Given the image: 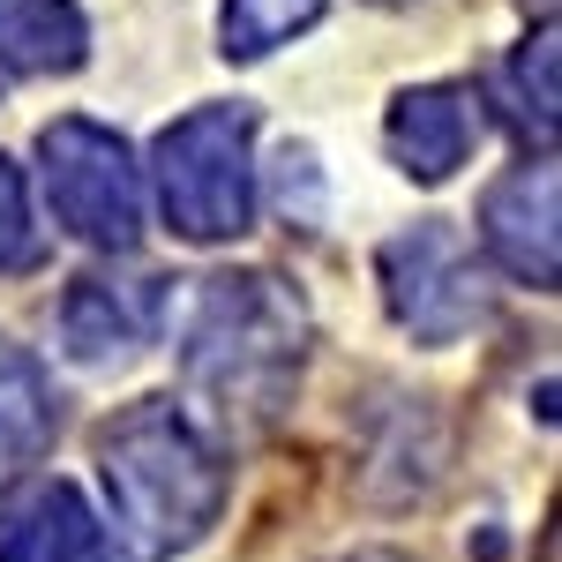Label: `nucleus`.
Returning <instances> with one entry per match:
<instances>
[{
  "label": "nucleus",
  "mask_w": 562,
  "mask_h": 562,
  "mask_svg": "<svg viewBox=\"0 0 562 562\" xmlns=\"http://www.w3.org/2000/svg\"><path fill=\"white\" fill-rule=\"evenodd\" d=\"M307 360V307L270 270H217L195 285L180 323V375L233 428H262L285 413Z\"/></svg>",
  "instance_id": "f257e3e1"
},
{
  "label": "nucleus",
  "mask_w": 562,
  "mask_h": 562,
  "mask_svg": "<svg viewBox=\"0 0 562 562\" xmlns=\"http://www.w3.org/2000/svg\"><path fill=\"white\" fill-rule=\"evenodd\" d=\"M38 225H31V195H23V173L0 158V278L8 270H31L38 262Z\"/></svg>",
  "instance_id": "4468645a"
},
{
  "label": "nucleus",
  "mask_w": 562,
  "mask_h": 562,
  "mask_svg": "<svg viewBox=\"0 0 562 562\" xmlns=\"http://www.w3.org/2000/svg\"><path fill=\"white\" fill-rule=\"evenodd\" d=\"M256 113L233 105H195L150 150V180H158V211L180 240H240L256 225Z\"/></svg>",
  "instance_id": "7ed1b4c3"
},
{
  "label": "nucleus",
  "mask_w": 562,
  "mask_h": 562,
  "mask_svg": "<svg viewBox=\"0 0 562 562\" xmlns=\"http://www.w3.org/2000/svg\"><path fill=\"white\" fill-rule=\"evenodd\" d=\"M53 442V383L23 346L0 338V480L38 465Z\"/></svg>",
  "instance_id": "9b49d317"
},
{
  "label": "nucleus",
  "mask_w": 562,
  "mask_h": 562,
  "mask_svg": "<svg viewBox=\"0 0 562 562\" xmlns=\"http://www.w3.org/2000/svg\"><path fill=\"white\" fill-rule=\"evenodd\" d=\"M330 562H405L397 548H352V555H330Z\"/></svg>",
  "instance_id": "2eb2a0df"
},
{
  "label": "nucleus",
  "mask_w": 562,
  "mask_h": 562,
  "mask_svg": "<svg viewBox=\"0 0 562 562\" xmlns=\"http://www.w3.org/2000/svg\"><path fill=\"white\" fill-rule=\"evenodd\" d=\"M480 135V98L465 83H413L390 98L383 143L413 180H450Z\"/></svg>",
  "instance_id": "6e6552de"
},
{
  "label": "nucleus",
  "mask_w": 562,
  "mask_h": 562,
  "mask_svg": "<svg viewBox=\"0 0 562 562\" xmlns=\"http://www.w3.org/2000/svg\"><path fill=\"white\" fill-rule=\"evenodd\" d=\"M0 562H105V525L68 480H31L0 503Z\"/></svg>",
  "instance_id": "1a4fd4ad"
},
{
  "label": "nucleus",
  "mask_w": 562,
  "mask_h": 562,
  "mask_svg": "<svg viewBox=\"0 0 562 562\" xmlns=\"http://www.w3.org/2000/svg\"><path fill=\"white\" fill-rule=\"evenodd\" d=\"M38 180L45 211L90 248H135L143 233V166L113 128L98 121H53L38 135Z\"/></svg>",
  "instance_id": "20e7f679"
},
{
  "label": "nucleus",
  "mask_w": 562,
  "mask_h": 562,
  "mask_svg": "<svg viewBox=\"0 0 562 562\" xmlns=\"http://www.w3.org/2000/svg\"><path fill=\"white\" fill-rule=\"evenodd\" d=\"M315 23H323V0H225L217 38H225V60H262Z\"/></svg>",
  "instance_id": "f8f14e48"
},
{
  "label": "nucleus",
  "mask_w": 562,
  "mask_h": 562,
  "mask_svg": "<svg viewBox=\"0 0 562 562\" xmlns=\"http://www.w3.org/2000/svg\"><path fill=\"white\" fill-rule=\"evenodd\" d=\"M90 53V23L76 0H0V60L15 76H68Z\"/></svg>",
  "instance_id": "9d476101"
},
{
  "label": "nucleus",
  "mask_w": 562,
  "mask_h": 562,
  "mask_svg": "<svg viewBox=\"0 0 562 562\" xmlns=\"http://www.w3.org/2000/svg\"><path fill=\"white\" fill-rule=\"evenodd\" d=\"M503 83H510V121H518L525 135H540V150H548V143H555V38L540 31V38L503 68Z\"/></svg>",
  "instance_id": "ddd939ff"
},
{
  "label": "nucleus",
  "mask_w": 562,
  "mask_h": 562,
  "mask_svg": "<svg viewBox=\"0 0 562 562\" xmlns=\"http://www.w3.org/2000/svg\"><path fill=\"white\" fill-rule=\"evenodd\" d=\"M562 180L555 158H525L480 195V248L503 262L518 285H555L562 278Z\"/></svg>",
  "instance_id": "423d86ee"
},
{
  "label": "nucleus",
  "mask_w": 562,
  "mask_h": 562,
  "mask_svg": "<svg viewBox=\"0 0 562 562\" xmlns=\"http://www.w3.org/2000/svg\"><path fill=\"white\" fill-rule=\"evenodd\" d=\"M375 270H383L390 315H397L420 346H458L480 315H487V285H480V270H473V248H465L442 217L383 240Z\"/></svg>",
  "instance_id": "39448f33"
},
{
  "label": "nucleus",
  "mask_w": 562,
  "mask_h": 562,
  "mask_svg": "<svg viewBox=\"0 0 562 562\" xmlns=\"http://www.w3.org/2000/svg\"><path fill=\"white\" fill-rule=\"evenodd\" d=\"M98 480L128 562L188 555L225 510V465L173 397H143L98 435Z\"/></svg>",
  "instance_id": "f03ea898"
},
{
  "label": "nucleus",
  "mask_w": 562,
  "mask_h": 562,
  "mask_svg": "<svg viewBox=\"0 0 562 562\" xmlns=\"http://www.w3.org/2000/svg\"><path fill=\"white\" fill-rule=\"evenodd\" d=\"M158 315H166V278H105V270H90L60 301V352L76 368H113V360H128L135 346L158 338Z\"/></svg>",
  "instance_id": "0eeeda50"
}]
</instances>
